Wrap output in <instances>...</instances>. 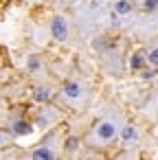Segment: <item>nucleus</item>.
Here are the masks:
<instances>
[{
	"label": "nucleus",
	"instance_id": "5",
	"mask_svg": "<svg viewBox=\"0 0 158 160\" xmlns=\"http://www.w3.org/2000/svg\"><path fill=\"white\" fill-rule=\"evenodd\" d=\"M145 62H147V57H145L143 53H134L132 59H130V66H132L134 70H140V68L145 66Z\"/></svg>",
	"mask_w": 158,
	"mask_h": 160
},
{
	"label": "nucleus",
	"instance_id": "15",
	"mask_svg": "<svg viewBox=\"0 0 158 160\" xmlns=\"http://www.w3.org/2000/svg\"><path fill=\"white\" fill-rule=\"evenodd\" d=\"M0 145H3V136H0Z\"/></svg>",
	"mask_w": 158,
	"mask_h": 160
},
{
	"label": "nucleus",
	"instance_id": "10",
	"mask_svg": "<svg viewBox=\"0 0 158 160\" xmlns=\"http://www.w3.org/2000/svg\"><path fill=\"white\" fill-rule=\"evenodd\" d=\"M147 64H151L154 68H158V48H151L147 53Z\"/></svg>",
	"mask_w": 158,
	"mask_h": 160
},
{
	"label": "nucleus",
	"instance_id": "13",
	"mask_svg": "<svg viewBox=\"0 0 158 160\" xmlns=\"http://www.w3.org/2000/svg\"><path fill=\"white\" fill-rule=\"evenodd\" d=\"M143 77H145V79H151V77H154V70H147V72H143Z\"/></svg>",
	"mask_w": 158,
	"mask_h": 160
},
{
	"label": "nucleus",
	"instance_id": "12",
	"mask_svg": "<svg viewBox=\"0 0 158 160\" xmlns=\"http://www.w3.org/2000/svg\"><path fill=\"white\" fill-rule=\"evenodd\" d=\"M29 68H31V70H38V68H40V59H38V57H31V59H29Z\"/></svg>",
	"mask_w": 158,
	"mask_h": 160
},
{
	"label": "nucleus",
	"instance_id": "7",
	"mask_svg": "<svg viewBox=\"0 0 158 160\" xmlns=\"http://www.w3.org/2000/svg\"><path fill=\"white\" fill-rule=\"evenodd\" d=\"M121 136H123V140H125V142H132V140H136V138H138V132H136V127L127 125V127H123Z\"/></svg>",
	"mask_w": 158,
	"mask_h": 160
},
{
	"label": "nucleus",
	"instance_id": "8",
	"mask_svg": "<svg viewBox=\"0 0 158 160\" xmlns=\"http://www.w3.org/2000/svg\"><path fill=\"white\" fill-rule=\"evenodd\" d=\"M55 153L48 149V147H42V149H35L33 151V158H38V160H51Z\"/></svg>",
	"mask_w": 158,
	"mask_h": 160
},
{
	"label": "nucleus",
	"instance_id": "9",
	"mask_svg": "<svg viewBox=\"0 0 158 160\" xmlns=\"http://www.w3.org/2000/svg\"><path fill=\"white\" fill-rule=\"evenodd\" d=\"M33 99H35V101H48V99H51V90H46V88H38V90L33 92Z\"/></svg>",
	"mask_w": 158,
	"mask_h": 160
},
{
	"label": "nucleus",
	"instance_id": "1",
	"mask_svg": "<svg viewBox=\"0 0 158 160\" xmlns=\"http://www.w3.org/2000/svg\"><path fill=\"white\" fill-rule=\"evenodd\" d=\"M51 33H53V38H55L57 42H66V40H68V24H66V20H64L62 16H55V18H53V22H51Z\"/></svg>",
	"mask_w": 158,
	"mask_h": 160
},
{
	"label": "nucleus",
	"instance_id": "3",
	"mask_svg": "<svg viewBox=\"0 0 158 160\" xmlns=\"http://www.w3.org/2000/svg\"><path fill=\"white\" fill-rule=\"evenodd\" d=\"M64 94L70 97V99H77V97L81 94V86H79L77 81H68V83L64 86Z\"/></svg>",
	"mask_w": 158,
	"mask_h": 160
},
{
	"label": "nucleus",
	"instance_id": "4",
	"mask_svg": "<svg viewBox=\"0 0 158 160\" xmlns=\"http://www.w3.org/2000/svg\"><path fill=\"white\" fill-rule=\"evenodd\" d=\"M13 132H16L18 136H27V134L33 132V127H31L29 123H24V121H16V123H13Z\"/></svg>",
	"mask_w": 158,
	"mask_h": 160
},
{
	"label": "nucleus",
	"instance_id": "11",
	"mask_svg": "<svg viewBox=\"0 0 158 160\" xmlns=\"http://www.w3.org/2000/svg\"><path fill=\"white\" fill-rule=\"evenodd\" d=\"M145 9H147V11L158 9V0H145Z\"/></svg>",
	"mask_w": 158,
	"mask_h": 160
},
{
	"label": "nucleus",
	"instance_id": "6",
	"mask_svg": "<svg viewBox=\"0 0 158 160\" xmlns=\"http://www.w3.org/2000/svg\"><path fill=\"white\" fill-rule=\"evenodd\" d=\"M114 11L119 16H127L132 11V5H130V0H116V5H114Z\"/></svg>",
	"mask_w": 158,
	"mask_h": 160
},
{
	"label": "nucleus",
	"instance_id": "14",
	"mask_svg": "<svg viewBox=\"0 0 158 160\" xmlns=\"http://www.w3.org/2000/svg\"><path fill=\"white\" fill-rule=\"evenodd\" d=\"M68 147H70V149H75V147H77V140H75V138H70V140H68Z\"/></svg>",
	"mask_w": 158,
	"mask_h": 160
},
{
	"label": "nucleus",
	"instance_id": "2",
	"mask_svg": "<svg viewBox=\"0 0 158 160\" xmlns=\"http://www.w3.org/2000/svg\"><path fill=\"white\" fill-rule=\"evenodd\" d=\"M94 136H97V140L108 142V140H112V138L116 136V125H114L112 121H103V123H99V125H97Z\"/></svg>",
	"mask_w": 158,
	"mask_h": 160
}]
</instances>
